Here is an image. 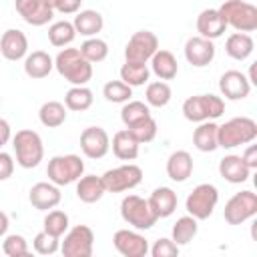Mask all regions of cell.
Instances as JSON below:
<instances>
[{
	"instance_id": "1",
	"label": "cell",
	"mask_w": 257,
	"mask_h": 257,
	"mask_svg": "<svg viewBox=\"0 0 257 257\" xmlns=\"http://www.w3.org/2000/svg\"><path fill=\"white\" fill-rule=\"evenodd\" d=\"M54 68L72 86H82L92 78V64L78 48H62L54 58Z\"/></svg>"
},
{
	"instance_id": "2",
	"label": "cell",
	"mask_w": 257,
	"mask_h": 257,
	"mask_svg": "<svg viewBox=\"0 0 257 257\" xmlns=\"http://www.w3.org/2000/svg\"><path fill=\"white\" fill-rule=\"evenodd\" d=\"M257 139V122L249 116H235L227 122L219 124L217 141L221 149H233L241 145H249Z\"/></svg>"
},
{
	"instance_id": "3",
	"label": "cell",
	"mask_w": 257,
	"mask_h": 257,
	"mask_svg": "<svg viewBox=\"0 0 257 257\" xmlns=\"http://www.w3.org/2000/svg\"><path fill=\"white\" fill-rule=\"evenodd\" d=\"M12 147L16 153V163L22 169H34L44 159V145L36 131L22 128L12 137Z\"/></svg>"
},
{
	"instance_id": "4",
	"label": "cell",
	"mask_w": 257,
	"mask_h": 257,
	"mask_svg": "<svg viewBox=\"0 0 257 257\" xmlns=\"http://www.w3.org/2000/svg\"><path fill=\"white\" fill-rule=\"evenodd\" d=\"M227 26L237 32H253L257 30V6L245 0H225L219 8Z\"/></svg>"
},
{
	"instance_id": "5",
	"label": "cell",
	"mask_w": 257,
	"mask_h": 257,
	"mask_svg": "<svg viewBox=\"0 0 257 257\" xmlns=\"http://www.w3.org/2000/svg\"><path fill=\"white\" fill-rule=\"evenodd\" d=\"M84 173V161L78 155H56L48 161L46 175L48 181L64 187L70 183H76Z\"/></svg>"
},
{
	"instance_id": "6",
	"label": "cell",
	"mask_w": 257,
	"mask_h": 257,
	"mask_svg": "<svg viewBox=\"0 0 257 257\" xmlns=\"http://www.w3.org/2000/svg\"><path fill=\"white\" fill-rule=\"evenodd\" d=\"M120 217L124 223H128L137 231H147L159 221L157 215L153 213L149 201L139 195H126L120 201Z\"/></svg>"
},
{
	"instance_id": "7",
	"label": "cell",
	"mask_w": 257,
	"mask_h": 257,
	"mask_svg": "<svg viewBox=\"0 0 257 257\" xmlns=\"http://www.w3.org/2000/svg\"><path fill=\"white\" fill-rule=\"evenodd\" d=\"M217 203H219V191H217V187L211 185V183H201V185H197L189 193V197L185 201V209L197 221H205V219H209L213 215Z\"/></svg>"
},
{
	"instance_id": "8",
	"label": "cell",
	"mask_w": 257,
	"mask_h": 257,
	"mask_svg": "<svg viewBox=\"0 0 257 257\" xmlns=\"http://www.w3.org/2000/svg\"><path fill=\"white\" fill-rule=\"evenodd\" d=\"M143 181V169L135 163H126L114 169H108L102 175V183L106 193H124L135 189L137 185H141Z\"/></svg>"
},
{
	"instance_id": "9",
	"label": "cell",
	"mask_w": 257,
	"mask_h": 257,
	"mask_svg": "<svg viewBox=\"0 0 257 257\" xmlns=\"http://www.w3.org/2000/svg\"><path fill=\"white\" fill-rule=\"evenodd\" d=\"M255 215H257V195L253 191L235 193L225 203V209H223V217L229 225H241Z\"/></svg>"
},
{
	"instance_id": "10",
	"label": "cell",
	"mask_w": 257,
	"mask_h": 257,
	"mask_svg": "<svg viewBox=\"0 0 257 257\" xmlns=\"http://www.w3.org/2000/svg\"><path fill=\"white\" fill-rule=\"evenodd\" d=\"M94 245V233L88 225H76L66 231L60 243V253L64 257H90Z\"/></svg>"
},
{
	"instance_id": "11",
	"label": "cell",
	"mask_w": 257,
	"mask_h": 257,
	"mask_svg": "<svg viewBox=\"0 0 257 257\" xmlns=\"http://www.w3.org/2000/svg\"><path fill=\"white\" fill-rule=\"evenodd\" d=\"M159 50V38L151 30H139L135 32L126 46H124V58L128 62H149L153 54Z\"/></svg>"
},
{
	"instance_id": "12",
	"label": "cell",
	"mask_w": 257,
	"mask_h": 257,
	"mask_svg": "<svg viewBox=\"0 0 257 257\" xmlns=\"http://www.w3.org/2000/svg\"><path fill=\"white\" fill-rule=\"evenodd\" d=\"M110 149V137L102 126H86L80 133V151L88 159H102Z\"/></svg>"
},
{
	"instance_id": "13",
	"label": "cell",
	"mask_w": 257,
	"mask_h": 257,
	"mask_svg": "<svg viewBox=\"0 0 257 257\" xmlns=\"http://www.w3.org/2000/svg\"><path fill=\"white\" fill-rule=\"evenodd\" d=\"M112 245L122 257H145L149 253V241L131 229H118L112 235Z\"/></svg>"
},
{
	"instance_id": "14",
	"label": "cell",
	"mask_w": 257,
	"mask_h": 257,
	"mask_svg": "<svg viewBox=\"0 0 257 257\" xmlns=\"http://www.w3.org/2000/svg\"><path fill=\"white\" fill-rule=\"evenodd\" d=\"M185 58H187L189 64H193L197 68H203V66L211 64L213 58H215L213 40L203 38V36H191L185 42Z\"/></svg>"
},
{
	"instance_id": "15",
	"label": "cell",
	"mask_w": 257,
	"mask_h": 257,
	"mask_svg": "<svg viewBox=\"0 0 257 257\" xmlns=\"http://www.w3.org/2000/svg\"><path fill=\"white\" fill-rule=\"evenodd\" d=\"M219 90L229 100H243L251 92V82H249V78L243 72H239V70H227L219 78Z\"/></svg>"
},
{
	"instance_id": "16",
	"label": "cell",
	"mask_w": 257,
	"mask_h": 257,
	"mask_svg": "<svg viewBox=\"0 0 257 257\" xmlns=\"http://www.w3.org/2000/svg\"><path fill=\"white\" fill-rule=\"evenodd\" d=\"M14 6L22 20L30 26H44L52 20L54 14V10L48 8L42 0H14Z\"/></svg>"
},
{
	"instance_id": "17",
	"label": "cell",
	"mask_w": 257,
	"mask_h": 257,
	"mask_svg": "<svg viewBox=\"0 0 257 257\" xmlns=\"http://www.w3.org/2000/svg\"><path fill=\"white\" fill-rule=\"evenodd\" d=\"M0 52L6 60H22L28 54V38L18 28H8L0 38Z\"/></svg>"
},
{
	"instance_id": "18",
	"label": "cell",
	"mask_w": 257,
	"mask_h": 257,
	"mask_svg": "<svg viewBox=\"0 0 257 257\" xmlns=\"http://www.w3.org/2000/svg\"><path fill=\"white\" fill-rule=\"evenodd\" d=\"M62 195H60V189L58 185L54 183H36L32 185L30 189V195H28V201L34 209L38 211H48V209H54L58 203H60Z\"/></svg>"
},
{
	"instance_id": "19",
	"label": "cell",
	"mask_w": 257,
	"mask_h": 257,
	"mask_svg": "<svg viewBox=\"0 0 257 257\" xmlns=\"http://www.w3.org/2000/svg\"><path fill=\"white\" fill-rule=\"evenodd\" d=\"M227 30V22L221 16V12L217 8H205L199 16H197V32L203 38L215 40L219 36H223V32Z\"/></svg>"
},
{
	"instance_id": "20",
	"label": "cell",
	"mask_w": 257,
	"mask_h": 257,
	"mask_svg": "<svg viewBox=\"0 0 257 257\" xmlns=\"http://www.w3.org/2000/svg\"><path fill=\"white\" fill-rule=\"evenodd\" d=\"M249 173H251V169L243 163L241 155H225L219 161V175L227 183L241 185V183H245L249 179Z\"/></svg>"
},
{
	"instance_id": "21",
	"label": "cell",
	"mask_w": 257,
	"mask_h": 257,
	"mask_svg": "<svg viewBox=\"0 0 257 257\" xmlns=\"http://www.w3.org/2000/svg\"><path fill=\"white\" fill-rule=\"evenodd\" d=\"M147 201H149L153 213L157 215V219L171 217L175 213V209H177V203H179L177 193L171 187H157Z\"/></svg>"
},
{
	"instance_id": "22",
	"label": "cell",
	"mask_w": 257,
	"mask_h": 257,
	"mask_svg": "<svg viewBox=\"0 0 257 257\" xmlns=\"http://www.w3.org/2000/svg\"><path fill=\"white\" fill-rule=\"evenodd\" d=\"M167 175L175 183H185L193 175V157L187 151H175L167 159Z\"/></svg>"
},
{
	"instance_id": "23",
	"label": "cell",
	"mask_w": 257,
	"mask_h": 257,
	"mask_svg": "<svg viewBox=\"0 0 257 257\" xmlns=\"http://www.w3.org/2000/svg\"><path fill=\"white\" fill-rule=\"evenodd\" d=\"M104 193H106V189H104L102 177H96V175H82V177L76 181V197H78L82 203H86V205H92V203L100 201Z\"/></svg>"
},
{
	"instance_id": "24",
	"label": "cell",
	"mask_w": 257,
	"mask_h": 257,
	"mask_svg": "<svg viewBox=\"0 0 257 257\" xmlns=\"http://www.w3.org/2000/svg\"><path fill=\"white\" fill-rule=\"evenodd\" d=\"M54 68V60L44 50H34L24 56V72L30 78H46Z\"/></svg>"
},
{
	"instance_id": "25",
	"label": "cell",
	"mask_w": 257,
	"mask_h": 257,
	"mask_svg": "<svg viewBox=\"0 0 257 257\" xmlns=\"http://www.w3.org/2000/svg\"><path fill=\"white\" fill-rule=\"evenodd\" d=\"M149 62H151V70L161 80H173L177 76V72H179V62H177V58H175V54L171 50L159 48Z\"/></svg>"
},
{
	"instance_id": "26",
	"label": "cell",
	"mask_w": 257,
	"mask_h": 257,
	"mask_svg": "<svg viewBox=\"0 0 257 257\" xmlns=\"http://www.w3.org/2000/svg\"><path fill=\"white\" fill-rule=\"evenodd\" d=\"M76 34L80 36H96L102 26H104V20H102V14L96 12V10H78L76 16H74V22H72Z\"/></svg>"
},
{
	"instance_id": "27",
	"label": "cell",
	"mask_w": 257,
	"mask_h": 257,
	"mask_svg": "<svg viewBox=\"0 0 257 257\" xmlns=\"http://www.w3.org/2000/svg\"><path fill=\"white\" fill-rule=\"evenodd\" d=\"M217 128H219V124L213 122V120L199 122V126L193 133V145H195V149H199L201 153H213L215 149H219Z\"/></svg>"
},
{
	"instance_id": "28",
	"label": "cell",
	"mask_w": 257,
	"mask_h": 257,
	"mask_svg": "<svg viewBox=\"0 0 257 257\" xmlns=\"http://www.w3.org/2000/svg\"><path fill=\"white\" fill-rule=\"evenodd\" d=\"M110 147H112V153H114L116 159H120V161H135L139 157V147L141 145L137 143V139L126 128H122V131L114 133Z\"/></svg>"
},
{
	"instance_id": "29",
	"label": "cell",
	"mask_w": 257,
	"mask_h": 257,
	"mask_svg": "<svg viewBox=\"0 0 257 257\" xmlns=\"http://www.w3.org/2000/svg\"><path fill=\"white\" fill-rule=\"evenodd\" d=\"M255 48V42L253 38L247 34V32H233L227 42H225V52L233 58V60H245L251 56Z\"/></svg>"
},
{
	"instance_id": "30",
	"label": "cell",
	"mask_w": 257,
	"mask_h": 257,
	"mask_svg": "<svg viewBox=\"0 0 257 257\" xmlns=\"http://www.w3.org/2000/svg\"><path fill=\"white\" fill-rule=\"evenodd\" d=\"M38 118L44 126L48 128H58L60 124H64L66 120V106L58 100H48L40 106L38 110Z\"/></svg>"
},
{
	"instance_id": "31",
	"label": "cell",
	"mask_w": 257,
	"mask_h": 257,
	"mask_svg": "<svg viewBox=\"0 0 257 257\" xmlns=\"http://www.w3.org/2000/svg\"><path fill=\"white\" fill-rule=\"evenodd\" d=\"M199 231V225H197V219L191 217V215H185V217H179L177 223L173 225L171 229V239L177 243V245H189L195 235Z\"/></svg>"
},
{
	"instance_id": "32",
	"label": "cell",
	"mask_w": 257,
	"mask_h": 257,
	"mask_svg": "<svg viewBox=\"0 0 257 257\" xmlns=\"http://www.w3.org/2000/svg\"><path fill=\"white\" fill-rule=\"evenodd\" d=\"M92 90L86 88L84 84L82 86H72L66 94H64V106L68 110H74V112H82V110H88L92 106Z\"/></svg>"
},
{
	"instance_id": "33",
	"label": "cell",
	"mask_w": 257,
	"mask_h": 257,
	"mask_svg": "<svg viewBox=\"0 0 257 257\" xmlns=\"http://www.w3.org/2000/svg\"><path fill=\"white\" fill-rule=\"evenodd\" d=\"M151 70L145 62H124L120 66V80L126 82L128 86H143L149 82Z\"/></svg>"
},
{
	"instance_id": "34",
	"label": "cell",
	"mask_w": 257,
	"mask_h": 257,
	"mask_svg": "<svg viewBox=\"0 0 257 257\" xmlns=\"http://www.w3.org/2000/svg\"><path fill=\"white\" fill-rule=\"evenodd\" d=\"M74 38H76V30H74L72 22H68V20H58V22L50 24V28H48V40L56 48L68 46Z\"/></svg>"
},
{
	"instance_id": "35",
	"label": "cell",
	"mask_w": 257,
	"mask_h": 257,
	"mask_svg": "<svg viewBox=\"0 0 257 257\" xmlns=\"http://www.w3.org/2000/svg\"><path fill=\"white\" fill-rule=\"evenodd\" d=\"M173 96V90L171 86L165 82V80H155V82H149L147 84V90H145V98H147V104L149 106H167L169 100Z\"/></svg>"
},
{
	"instance_id": "36",
	"label": "cell",
	"mask_w": 257,
	"mask_h": 257,
	"mask_svg": "<svg viewBox=\"0 0 257 257\" xmlns=\"http://www.w3.org/2000/svg\"><path fill=\"white\" fill-rule=\"evenodd\" d=\"M80 54L90 62V64H94V62H102L106 56H108V44L102 40V38H98V36H90V38H86L82 44H80Z\"/></svg>"
},
{
	"instance_id": "37",
	"label": "cell",
	"mask_w": 257,
	"mask_h": 257,
	"mask_svg": "<svg viewBox=\"0 0 257 257\" xmlns=\"http://www.w3.org/2000/svg\"><path fill=\"white\" fill-rule=\"evenodd\" d=\"M183 114H185V118L191 120V122H203V120H209L205 94L189 96V98L183 102Z\"/></svg>"
},
{
	"instance_id": "38",
	"label": "cell",
	"mask_w": 257,
	"mask_h": 257,
	"mask_svg": "<svg viewBox=\"0 0 257 257\" xmlns=\"http://www.w3.org/2000/svg\"><path fill=\"white\" fill-rule=\"evenodd\" d=\"M149 116H151V108L141 100H126L120 110V120L124 122V126H133Z\"/></svg>"
},
{
	"instance_id": "39",
	"label": "cell",
	"mask_w": 257,
	"mask_h": 257,
	"mask_svg": "<svg viewBox=\"0 0 257 257\" xmlns=\"http://www.w3.org/2000/svg\"><path fill=\"white\" fill-rule=\"evenodd\" d=\"M42 229L54 237H62L68 231V215L60 209H52L48 211V215L42 221Z\"/></svg>"
},
{
	"instance_id": "40",
	"label": "cell",
	"mask_w": 257,
	"mask_h": 257,
	"mask_svg": "<svg viewBox=\"0 0 257 257\" xmlns=\"http://www.w3.org/2000/svg\"><path fill=\"white\" fill-rule=\"evenodd\" d=\"M102 96L108 100V102H126L131 100L133 96V86H128L126 82L122 80H108L104 86H102Z\"/></svg>"
},
{
	"instance_id": "41",
	"label": "cell",
	"mask_w": 257,
	"mask_h": 257,
	"mask_svg": "<svg viewBox=\"0 0 257 257\" xmlns=\"http://www.w3.org/2000/svg\"><path fill=\"white\" fill-rule=\"evenodd\" d=\"M126 131L137 139L139 145H145V143H151L155 137H157V120L153 116L133 124V126H126Z\"/></svg>"
},
{
	"instance_id": "42",
	"label": "cell",
	"mask_w": 257,
	"mask_h": 257,
	"mask_svg": "<svg viewBox=\"0 0 257 257\" xmlns=\"http://www.w3.org/2000/svg\"><path fill=\"white\" fill-rule=\"evenodd\" d=\"M32 247L38 255H54L60 249V237H54V235H50L42 229L40 233H36V237L32 241Z\"/></svg>"
},
{
	"instance_id": "43",
	"label": "cell",
	"mask_w": 257,
	"mask_h": 257,
	"mask_svg": "<svg viewBox=\"0 0 257 257\" xmlns=\"http://www.w3.org/2000/svg\"><path fill=\"white\" fill-rule=\"evenodd\" d=\"M2 251L8 255V257H24L30 253L28 249V241L22 237V235H8L4 241H2Z\"/></svg>"
},
{
	"instance_id": "44",
	"label": "cell",
	"mask_w": 257,
	"mask_h": 257,
	"mask_svg": "<svg viewBox=\"0 0 257 257\" xmlns=\"http://www.w3.org/2000/svg\"><path fill=\"white\" fill-rule=\"evenodd\" d=\"M153 257H177L179 255V245L173 241V239H167V237H161L153 243V247L149 249Z\"/></svg>"
},
{
	"instance_id": "45",
	"label": "cell",
	"mask_w": 257,
	"mask_h": 257,
	"mask_svg": "<svg viewBox=\"0 0 257 257\" xmlns=\"http://www.w3.org/2000/svg\"><path fill=\"white\" fill-rule=\"evenodd\" d=\"M205 100H207V112H209V120L213 118H219L223 112H225V100L217 94H205Z\"/></svg>"
},
{
	"instance_id": "46",
	"label": "cell",
	"mask_w": 257,
	"mask_h": 257,
	"mask_svg": "<svg viewBox=\"0 0 257 257\" xmlns=\"http://www.w3.org/2000/svg\"><path fill=\"white\" fill-rule=\"evenodd\" d=\"M12 173H14V159L8 153L0 151V181L10 179Z\"/></svg>"
},
{
	"instance_id": "47",
	"label": "cell",
	"mask_w": 257,
	"mask_h": 257,
	"mask_svg": "<svg viewBox=\"0 0 257 257\" xmlns=\"http://www.w3.org/2000/svg\"><path fill=\"white\" fill-rule=\"evenodd\" d=\"M82 0H58L56 4V12L60 14H76L80 10Z\"/></svg>"
},
{
	"instance_id": "48",
	"label": "cell",
	"mask_w": 257,
	"mask_h": 257,
	"mask_svg": "<svg viewBox=\"0 0 257 257\" xmlns=\"http://www.w3.org/2000/svg\"><path fill=\"white\" fill-rule=\"evenodd\" d=\"M241 159H243V163L253 171V169H257V147L255 145H249L247 149H245V153L241 155Z\"/></svg>"
},
{
	"instance_id": "49",
	"label": "cell",
	"mask_w": 257,
	"mask_h": 257,
	"mask_svg": "<svg viewBox=\"0 0 257 257\" xmlns=\"http://www.w3.org/2000/svg\"><path fill=\"white\" fill-rule=\"evenodd\" d=\"M12 139V131H10V124H8V120H4V118H0V149L8 143Z\"/></svg>"
},
{
	"instance_id": "50",
	"label": "cell",
	"mask_w": 257,
	"mask_h": 257,
	"mask_svg": "<svg viewBox=\"0 0 257 257\" xmlns=\"http://www.w3.org/2000/svg\"><path fill=\"white\" fill-rule=\"evenodd\" d=\"M8 225H10V221H8V215H6L4 211H0V237H4V235H6V231H8Z\"/></svg>"
},
{
	"instance_id": "51",
	"label": "cell",
	"mask_w": 257,
	"mask_h": 257,
	"mask_svg": "<svg viewBox=\"0 0 257 257\" xmlns=\"http://www.w3.org/2000/svg\"><path fill=\"white\" fill-rule=\"evenodd\" d=\"M48 8H52V10H56V4H58V0H42Z\"/></svg>"
},
{
	"instance_id": "52",
	"label": "cell",
	"mask_w": 257,
	"mask_h": 257,
	"mask_svg": "<svg viewBox=\"0 0 257 257\" xmlns=\"http://www.w3.org/2000/svg\"><path fill=\"white\" fill-rule=\"evenodd\" d=\"M0 102H2V96H0Z\"/></svg>"
}]
</instances>
